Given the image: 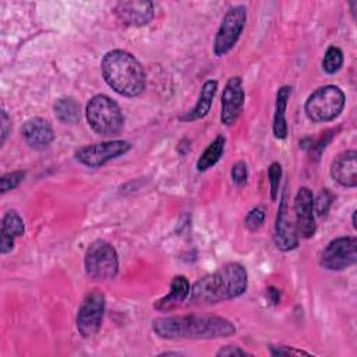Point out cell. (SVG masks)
<instances>
[{"label":"cell","mask_w":357,"mask_h":357,"mask_svg":"<svg viewBox=\"0 0 357 357\" xmlns=\"http://www.w3.org/2000/svg\"><path fill=\"white\" fill-rule=\"evenodd\" d=\"M248 286L245 268L229 262L212 273L199 278L190 289V301L197 305H211L240 297Z\"/></svg>","instance_id":"cell-1"},{"label":"cell","mask_w":357,"mask_h":357,"mask_svg":"<svg viewBox=\"0 0 357 357\" xmlns=\"http://www.w3.org/2000/svg\"><path fill=\"white\" fill-rule=\"evenodd\" d=\"M153 332L167 340L178 339H218L236 333L233 322L216 315L162 317L152 322Z\"/></svg>","instance_id":"cell-2"},{"label":"cell","mask_w":357,"mask_h":357,"mask_svg":"<svg viewBox=\"0 0 357 357\" xmlns=\"http://www.w3.org/2000/svg\"><path fill=\"white\" fill-rule=\"evenodd\" d=\"M100 71L105 82L121 96L135 98L145 89V70L137 57L127 50L113 49L105 53Z\"/></svg>","instance_id":"cell-3"},{"label":"cell","mask_w":357,"mask_h":357,"mask_svg":"<svg viewBox=\"0 0 357 357\" xmlns=\"http://www.w3.org/2000/svg\"><path fill=\"white\" fill-rule=\"evenodd\" d=\"M85 117L91 128L100 135H116L124 127V114L120 106L103 93H98L88 100Z\"/></svg>","instance_id":"cell-4"},{"label":"cell","mask_w":357,"mask_h":357,"mask_svg":"<svg viewBox=\"0 0 357 357\" xmlns=\"http://www.w3.org/2000/svg\"><path fill=\"white\" fill-rule=\"evenodd\" d=\"M346 103L344 92L336 85L317 88L304 103L305 116L312 123H326L335 120Z\"/></svg>","instance_id":"cell-5"},{"label":"cell","mask_w":357,"mask_h":357,"mask_svg":"<svg viewBox=\"0 0 357 357\" xmlns=\"http://www.w3.org/2000/svg\"><path fill=\"white\" fill-rule=\"evenodd\" d=\"M84 265L91 279L99 282L113 280L119 273V254L106 240H95L86 248Z\"/></svg>","instance_id":"cell-6"},{"label":"cell","mask_w":357,"mask_h":357,"mask_svg":"<svg viewBox=\"0 0 357 357\" xmlns=\"http://www.w3.org/2000/svg\"><path fill=\"white\" fill-rule=\"evenodd\" d=\"M247 22V8L241 4L231 6L222 18L213 39V54L226 56L237 43Z\"/></svg>","instance_id":"cell-7"},{"label":"cell","mask_w":357,"mask_h":357,"mask_svg":"<svg viewBox=\"0 0 357 357\" xmlns=\"http://www.w3.org/2000/svg\"><path fill=\"white\" fill-rule=\"evenodd\" d=\"M131 149V144L124 139H112L99 144L85 145L75 151L74 156L78 163L86 167H100L107 162L126 155Z\"/></svg>","instance_id":"cell-8"},{"label":"cell","mask_w":357,"mask_h":357,"mask_svg":"<svg viewBox=\"0 0 357 357\" xmlns=\"http://www.w3.org/2000/svg\"><path fill=\"white\" fill-rule=\"evenodd\" d=\"M357 261V238L353 236L336 237L326 244L319 257V264L328 271H343Z\"/></svg>","instance_id":"cell-9"},{"label":"cell","mask_w":357,"mask_h":357,"mask_svg":"<svg viewBox=\"0 0 357 357\" xmlns=\"http://www.w3.org/2000/svg\"><path fill=\"white\" fill-rule=\"evenodd\" d=\"M105 307L106 298L100 290L95 289L84 297L75 319L77 331L82 337H91L100 329Z\"/></svg>","instance_id":"cell-10"},{"label":"cell","mask_w":357,"mask_h":357,"mask_svg":"<svg viewBox=\"0 0 357 357\" xmlns=\"http://www.w3.org/2000/svg\"><path fill=\"white\" fill-rule=\"evenodd\" d=\"M273 241L280 251H291L298 245L297 225H296V219L290 213L286 191H283L280 197V204H279L276 220H275Z\"/></svg>","instance_id":"cell-11"},{"label":"cell","mask_w":357,"mask_h":357,"mask_svg":"<svg viewBox=\"0 0 357 357\" xmlns=\"http://www.w3.org/2000/svg\"><path fill=\"white\" fill-rule=\"evenodd\" d=\"M244 99L245 93L241 77H230L226 81L220 96V123L223 126L230 127L238 120L244 107Z\"/></svg>","instance_id":"cell-12"},{"label":"cell","mask_w":357,"mask_h":357,"mask_svg":"<svg viewBox=\"0 0 357 357\" xmlns=\"http://www.w3.org/2000/svg\"><path fill=\"white\" fill-rule=\"evenodd\" d=\"M294 219L298 236L311 238L317 231L314 195L308 187H300L294 197Z\"/></svg>","instance_id":"cell-13"},{"label":"cell","mask_w":357,"mask_h":357,"mask_svg":"<svg viewBox=\"0 0 357 357\" xmlns=\"http://www.w3.org/2000/svg\"><path fill=\"white\" fill-rule=\"evenodd\" d=\"M114 15L126 26H144L153 20V3L141 0L119 1L114 7Z\"/></svg>","instance_id":"cell-14"},{"label":"cell","mask_w":357,"mask_h":357,"mask_svg":"<svg viewBox=\"0 0 357 357\" xmlns=\"http://www.w3.org/2000/svg\"><path fill=\"white\" fill-rule=\"evenodd\" d=\"M332 178L343 187L357 185V152L354 149L340 152L331 165Z\"/></svg>","instance_id":"cell-15"},{"label":"cell","mask_w":357,"mask_h":357,"mask_svg":"<svg viewBox=\"0 0 357 357\" xmlns=\"http://www.w3.org/2000/svg\"><path fill=\"white\" fill-rule=\"evenodd\" d=\"M21 134L24 141L33 149H45L54 139L50 123L43 117H32L22 124Z\"/></svg>","instance_id":"cell-16"},{"label":"cell","mask_w":357,"mask_h":357,"mask_svg":"<svg viewBox=\"0 0 357 357\" xmlns=\"http://www.w3.org/2000/svg\"><path fill=\"white\" fill-rule=\"evenodd\" d=\"M216 91H218V81L216 79L205 81L204 85L201 86L198 99H197L195 105L192 106V109L180 114L178 120L184 121V123H191V121H197V120L204 119L212 107Z\"/></svg>","instance_id":"cell-17"},{"label":"cell","mask_w":357,"mask_h":357,"mask_svg":"<svg viewBox=\"0 0 357 357\" xmlns=\"http://www.w3.org/2000/svg\"><path fill=\"white\" fill-rule=\"evenodd\" d=\"M25 231V225L21 215L17 211H8L1 220V240H0V251L1 254H7L14 248V241L17 237L22 236Z\"/></svg>","instance_id":"cell-18"},{"label":"cell","mask_w":357,"mask_h":357,"mask_svg":"<svg viewBox=\"0 0 357 357\" xmlns=\"http://www.w3.org/2000/svg\"><path fill=\"white\" fill-rule=\"evenodd\" d=\"M190 289L191 287L185 276L183 275L174 276L170 283V291L162 298L156 300L153 304V308L158 311H170L178 307L190 296Z\"/></svg>","instance_id":"cell-19"},{"label":"cell","mask_w":357,"mask_h":357,"mask_svg":"<svg viewBox=\"0 0 357 357\" xmlns=\"http://www.w3.org/2000/svg\"><path fill=\"white\" fill-rule=\"evenodd\" d=\"M290 95H291V86H289V85L280 86L276 92L272 131H273L275 138H278V139H284L289 132L287 123H286V107H287Z\"/></svg>","instance_id":"cell-20"},{"label":"cell","mask_w":357,"mask_h":357,"mask_svg":"<svg viewBox=\"0 0 357 357\" xmlns=\"http://www.w3.org/2000/svg\"><path fill=\"white\" fill-rule=\"evenodd\" d=\"M225 145H226V138L225 135L219 134L201 153V156L197 159V170L198 172H206L208 169L213 167L222 158L225 152Z\"/></svg>","instance_id":"cell-21"},{"label":"cell","mask_w":357,"mask_h":357,"mask_svg":"<svg viewBox=\"0 0 357 357\" xmlns=\"http://www.w3.org/2000/svg\"><path fill=\"white\" fill-rule=\"evenodd\" d=\"M53 109L57 120L64 124H75L79 120V105L71 96L56 100Z\"/></svg>","instance_id":"cell-22"},{"label":"cell","mask_w":357,"mask_h":357,"mask_svg":"<svg viewBox=\"0 0 357 357\" xmlns=\"http://www.w3.org/2000/svg\"><path fill=\"white\" fill-rule=\"evenodd\" d=\"M343 60H344V59H343V52H342L337 46L331 45V46L326 49L325 54H324V59H322V70H324L326 74L332 75V74L337 73V71L342 68Z\"/></svg>","instance_id":"cell-23"},{"label":"cell","mask_w":357,"mask_h":357,"mask_svg":"<svg viewBox=\"0 0 357 357\" xmlns=\"http://www.w3.org/2000/svg\"><path fill=\"white\" fill-rule=\"evenodd\" d=\"M280 178H282V166L279 162H272L268 167V180H269V185H271V199L272 201L278 199Z\"/></svg>","instance_id":"cell-24"},{"label":"cell","mask_w":357,"mask_h":357,"mask_svg":"<svg viewBox=\"0 0 357 357\" xmlns=\"http://www.w3.org/2000/svg\"><path fill=\"white\" fill-rule=\"evenodd\" d=\"M24 177H25V172H22V170H14V172H8V173L3 174L0 177L1 194H6L7 191H11L15 187H18L20 183L24 180Z\"/></svg>","instance_id":"cell-25"},{"label":"cell","mask_w":357,"mask_h":357,"mask_svg":"<svg viewBox=\"0 0 357 357\" xmlns=\"http://www.w3.org/2000/svg\"><path fill=\"white\" fill-rule=\"evenodd\" d=\"M264 220H265V211L264 208L257 206L247 213L244 219V225L250 231H257L264 225Z\"/></svg>","instance_id":"cell-26"},{"label":"cell","mask_w":357,"mask_h":357,"mask_svg":"<svg viewBox=\"0 0 357 357\" xmlns=\"http://www.w3.org/2000/svg\"><path fill=\"white\" fill-rule=\"evenodd\" d=\"M332 199H333L332 194L326 188H324L319 192V195L317 197V199H314V212H317V215L319 218L326 216L328 211H329V208L332 205Z\"/></svg>","instance_id":"cell-27"},{"label":"cell","mask_w":357,"mask_h":357,"mask_svg":"<svg viewBox=\"0 0 357 357\" xmlns=\"http://www.w3.org/2000/svg\"><path fill=\"white\" fill-rule=\"evenodd\" d=\"M230 176H231V180H233L234 184H237V185H244V184L247 183V177H248L247 163L243 162V160L236 162V163L231 166Z\"/></svg>","instance_id":"cell-28"},{"label":"cell","mask_w":357,"mask_h":357,"mask_svg":"<svg viewBox=\"0 0 357 357\" xmlns=\"http://www.w3.org/2000/svg\"><path fill=\"white\" fill-rule=\"evenodd\" d=\"M271 354L272 356H310L311 353L301 350V349H296V347H290V346H269Z\"/></svg>","instance_id":"cell-29"},{"label":"cell","mask_w":357,"mask_h":357,"mask_svg":"<svg viewBox=\"0 0 357 357\" xmlns=\"http://www.w3.org/2000/svg\"><path fill=\"white\" fill-rule=\"evenodd\" d=\"M216 356H252V354L248 353V351L244 350V349H240L238 346L229 344V346L220 347V349L216 351Z\"/></svg>","instance_id":"cell-30"},{"label":"cell","mask_w":357,"mask_h":357,"mask_svg":"<svg viewBox=\"0 0 357 357\" xmlns=\"http://www.w3.org/2000/svg\"><path fill=\"white\" fill-rule=\"evenodd\" d=\"M1 138H0V144L4 145L6 139H7V135H8V126H10V119L6 113L4 109H1Z\"/></svg>","instance_id":"cell-31"},{"label":"cell","mask_w":357,"mask_h":357,"mask_svg":"<svg viewBox=\"0 0 357 357\" xmlns=\"http://www.w3.org/2000/svg\"><path fill=\"white\" fill-rule=\"evenodd\" d=\"M266 296H268V298H269L273 304H279V301H280V293H279L278 289H275V287H268V289H266Z\"/></svg>","instance_id":"cell-32"},{"label":"cell","mask_w":357,"mask_h":357,"mask_svg":"<svg viewBox=\"0 0 357 357\" xmlns=\"http://www.w3.org/2000/svg\"><path fill=\"white\" fill-rule=\"evenodd\" d=\"M351 223H353V227L356 229V227H357V225H356V211L353 212V216H351Z\"/></svg>","instance_id":"cell-33"}]
</instances>
